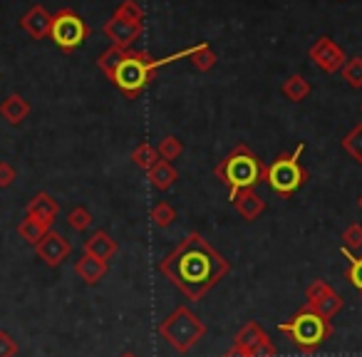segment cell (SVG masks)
Returning <instances> with one entry per match:
<instances>
[{"instance_id":"8fae6325","label":"cell","mask_w":362,"mask_h":357,"mask_svg":"<svg viewBox=\"0 0 362 357\" xmlns=\"http://www.w3.org/2000/svg\"><path fill=\"white\" fill-rule=\"evenodd\" d=\"M105 35L112 40V45L119 47V50H132L134 40H139V35L144 33V25H136V23L122 21V18L112 16L110 21L105 23Z\"/></svg>"},{"instance_id":"d6a6232c","label":"cell","mask_w":362,"mask_h":357,"mask_svg":"<svg viewBox=\"0 0 362 357\" xmlns=\"http://www.w3.org/2000/svg\"><path fill=\"white\" fill-rule=\"evenodd\" d=\"M18 352H21V347L13 340L11 332L0 330V357H18Z\"/></svg>"},{"instance_id":"e0dca14e","label":"cell","mask_w":362,"mask_h":357,"mask_svg":"<svg viewBox=\"0 0 362 357\" xmlns=\"http://www.w3.org/2000/svg\"><path fill=\"white\" fill-rule=\"evenodd\" d=\"M107 263L105 261H100V258H92V256H82L80 261L75 263V273H77V278H82V281L87 283V286H97V283L102 281V278L107 276Z\"/></svg>"},{"instance_id":"9c48e42d","label":"cell","mask_w":362,"mask_h":357,"mask_svg":"<svg viewBox=\"0 0 362 357\" xmlns=\"http://www.w3.org/2000/svg\"><path fill=\"white\" fill-rule=\"evenodd\" d=\"M308 55H310V60L315 62L322 72H327V75L342 70V67H345V60H347L345 52H342V47L337 45L332 37H317L315 45L310 47Z\"/></svg>"},{"instance_id":"52a82bcc","label":"cell","mask_w":362,"mask_h":357,"mask_svg":"<svg viewBox=\"0 0 362 357\" xmlns=\"http://www.w3.org/2000/svg\"><path fill=\"white\" fill-rule=\"evenodd\" d=\"M87 37H90V25H87L72 8H62V11H57V16H52L50 40L55 42L65 55H70L77 47L85 45Z\"/></svg>"},{"instance_id":"3957f363","label":"cell","mask_w":362,"mask_h":357,"mask_svg":"<svg viewBox=\"0 0 362 357\" xmlns=\"http://www.w3.org/2000/svg\"><path fill=\"white\" fill-rule=\"evenodd\" d=\"M266 169L268 166L248 149L246 144H238L214 166V176L218 182L228 187V199L233 201L238 192L246 189H256L261 182H266Z\"/></svg>"},{"instance_id":"f1b7e54d","label":"cell","mask_w":362,"mask_h":357,"mask_svg":"<svg viewBox=\"0 0 362 357\" xmlns=\"http://www.w3.org/2000/svg\"><path fill=\"white\" fill-rule=\"evenodd\" d=\"M340 72H342V80H345L347 85L360 90L362 87V57H350Z\"/></svg>"},{"instance_id":"7402d4cb","label":"cell","mask_w":362,"mask_h":357,"mask_svg":"<svg viewBox=\"0 0 362 357\" xmlns=\"http://www.w3.org/2000/svg\"><path fill=\"white\" fill-rule=\"evenodd\" d=\"M50 231V228H45L42 223H37L35 218L25 216L21 223H18V233H21V238L25 243H30V246H37V243L45 238V233Z\"/></svg>"},{"instance_id":"484cf974","label":"cell","mask_w":362,"mask_h":357,"mask_svg":"<svg viewBox=\"0 0 362 357\" xmlns=\"http://www.w3.org/2000/svg\"><path fill=\"white\" fill-rule=\"evenodd\" d=\"M112 16L122 18V21L136 23V25H144V8H141L136 0H122V6L117 8Z\"/></svg>"},{"instance_id":"83f0119b","label":"cell","mask_w":362,"mask_h":357,"mask_svg":"<svg viewBox=\"0 0 362 357\" xmlns=\"http://www.w3.org/2000/svg\"><path fill=\"white\" fill-rule=\"evenodd\" d=\"M92 213H90V209H85V206H75L70 213H67V226L72 228V231H77V233H82V231H87V228L92 226Z\"/></svg>"},{"instance_id":"f546056e","label":"cell","mask_w":362,"mask_h":357,"mask_svg":"<svg viewBox=\"0 0 362 357\" xmlns=\"http://www.w3.org/2000/svg\"><path fill=\"white\" fill-rule=\"evenodd\" d=\"M156 151H159V156L164 161H174L181 156L184 144H181V139H176V136H164V139L159 141V146H156Z\"/></svg>"},{"instance_id":"1f68e13d","label":"cell","mask_w":362,"mask_h":357,"mask_svg":"<svg viewBox=\"0 0 362 357\" xmlns=\"http://www.w3.org/2000/svg\"><path fill=\"white\" fill-rule=\"evenodd\" d=\"M342 243H345L347 251L362 248V223H350V226L342 231Z\"/></svg>"},{"instance_id":"7c38bea8","label":"cell","mask_w":362,"mask_h":357,"mask_svg":"<svg viewBox=\"0 0 362 357\" xmlns=\"http://www.w3.org/2000/svg\"><path fill=\"white\" fill-rule=\"evenodd\" d=\"M25 213L30 218H35L37 223H42V226L52 231V223H55L57 213H60V206H57V201L47 192H37L35 197L28 201Z\"/></svg>"},{"instance_id":"9a60e30c","label":"cell","mask_w":362,"mask_h":357,"mask_svg":"<svg viewBox=\"0 0 362 357\" xmlns=\"http://www.w3.org/2000/svg\"><path fill=\"white\" fill-rule=\"evenodd\" d=\"M117 251H119V246H117V241L107 231H95L90 238H85V253L92 258L110 263V258H115Z\"/></svg>"},{"instance_id":"ba28073f","label":"cell","mask_w":362,"mask_h":357,"mask_svg":"<svg viewBox=\"0 0 362 357\" xmlns=\"http://www.w3.org/2000/svg\"><path fill=\"white\" fill-rule=\"evenodd\" d=\"M305 305H310L315 312H320L325 320L335 317L342 310V295L332 291L330 283L325 281H313L305 291Z\"/></svg>"},{"instance_id":"836d02e7","label":"cell","mask_w":362,"mask_h":357,"mask_svg":"<svg viewBox=\"0 0 362 357\" xmlns=\"http://www.w3.org/2000/svg\"><path fill=\"white\" fill-rule=\"evenodd\" d=\"M18 179V171L13 164H8V161H0V189H8L13 187V182Z\"/></svg>"},{"instance_id":"74e56055","label":"cell","mask_w":362,"mask_h":357,"mask_svg":"<svg viewBox=\"0 0 362 357\" xmlns=\"http://www.w3.org/2000/svg\"><path fill=\"white\" fill-rule=\"evenodd\" d=\"M357 206H360V209H362V197H360V199H357Z\"/></svg>"},{"instance_id":"5b68a950","label":"cell","mask_w":362,"mask_h":357,"mask_svg":"<svg viewBox=\"0 0 362 357\" xmlns=\"http://www.w3.org/2000/svg\"><path fill=\"white\" fill-rule=\"evenodd\" d=\"M278 330H281L283 335L291 337V340L296 342L298 350L305 352V355L315 352L317 347H320L322 342L332 335L330 320H325V317H322L320 312L313 310L310 305H303L300 310L291 317V320L281 322Z\"/></svg>"},{"instance_id":"30bf717a","label":"cell","mask_w":362,"mask_h":357,"mask_svg":"<svg viewBox=\"0 0 362 357\" xmlns=\"http://www.w3.org/2000/svg\"><path fill=\"white\" fill-rule=\"evenodd\" d=\"M35 253H37V258L45 263V266L57 268V266H62V263H65V258L72 253V246H70V241L62 236V233L47 231L45 238H42V241L35 246Z\"/></svg>"},{"instance_id":"7a4b0ae2","label":"cell","mask_w":362,"mask_h":357,"mask_svg":"<svg viewBox=\"0 0 362 357\" xmlns=\"http://www.w3.org/2000/svg\"><path fill=\"white\" fill-rule=\"evenodd\" d=\"M197 47L199 45L187 47V50H181L169 57H161V60H154L146 50H127L119 62V67H117L115 77H112L110 82L119 92H124L129 100H136V97L149 87V82L156 70H161L164 65H171V62H176V60H184V57H192L194 52H197Z\"/></svg>"},{"instance_id":"2e32d148","label":"cell","mask_w":362,"mask_h":357,"mask_svg":"<svg viewBox=\"0 0 362 357\" xmlns=\"http://www.w3.org/2000/svg\"><path fill=\"white\" fill-rule=\"evenodd\" d=\"M28 115H30V102L23 95H8L6 100L0 102V117H3L8 124L18 127L21 122L28 119Z\"/></svg>"},{"instance_id":"6da1fadb","label":"cell","mask_w":362,"mask_h":357,"mask_svg":"<svg viewBox=\"0 0 362 357\" xmlns=\"http://www.w3.org/2000/svg\"><path fill=\"white\" fill-rule=\"evenodd\" d=\"M159 271L187 300L199 303L228 276L231 263L202 233L192 231L174 251L161 258Z\"/></svg>"},{"instance_id":"8d00e7d4","label":"cell","mask_w":362,"mask_h":357,"mask_svg":"<svg viewBox=\"0 0 362 357\" xmlns=\"http://www.w3.org/2000/svg\"><path fill=\"white\" fill-rule=\"evenodd\" d=\"M119 357H136L134 352H124V355H119Z\"/></svg>"},{"instance_id":"5bb4252c","label":"cell","mask_w":362,"mask_h":357,"mask_svg":"<svg viewBox=\"0 0 362 357\" xmlns=\"http://www.w3.org/2000/svg\"><path fill=\"white\" fill-rule=\"evenodd\" d=\"M233 206H236L238 216L243 221H256L263 211H266V199L261 194H256V189H246V192H238L233 197Z\"/></svg>"},{"instance_id":"e575fe53","label":"cell","mask_w":362,"mask_h":357,"mask_svg":"<svg viewBox=\"0 0 362 357\" xmlns=\"http://www.w3.org/2000/svg\"><path fill=\"white\" fill-rule=\"evenodd\" d=\"M251 357H276V345L271 342V337H268L266 342H261V345L256 347V350L248 352Z\"/></svg>"},{"instance_id":"4dcf8cb0","label":"cell","mask_w":362,"mask_h":357,"mask_svg":"<svg viewBox=\"0 0 362 357\" xmlns=\"http://www.w3.org/2000/svg\"><path fill=\"white\" fill-rule=\"evenodd\" d=\"M342 256L350 263V266H347V278H350V283L357 291H362V256H352L345 246H342Z\"/></svg>"},{"instance_id":"d590c367","label":"cell","mask_w":362,"mask_h":357,"mask_svg":"<svg viewBox=\"0 0 362 357\" xmlns=\"http://www.w3.org/2000/svg\"><path fill=\"white\" fill-rule=\"evenodd\" d=\"M221 357H251V355H248V352H246V350H241V347L231 345V347H228V350H226V352H223V355H221Z\"/></svg>"},{"instance_id":"f35d334b","label":"cell","mask_w":362,"mask_h":357,"mask_svg":"<svg viewBox=\"0 0 362 357\" xmlns=\"http://www.w3.org/2000/svg\"><path fill=\"white\" fill-rule=\"evenodd\" d=\"M360 300H362V291H360Z\"/></svg>"},{"instance_id":"603a6c76","label":"cell","mask_w":362,"mask_h":357,"mask_svg":"<svg viewBox=\"0 0 362 357\" xmlns=\"http://www.w3.org/2000/svg\"><path fill=\"white\" fill-rule=\"evenodd\" d=\"M189 60H192V65L197 67V72H209L211 67H216L218 55H216V50L209 45V42H199L197 52H194Z\"/></svg>"},{"instance_id":"8992f818","label":"cell","mask_w":362,"mask_h":357,"mask_svg":"<svg viewBox=\"0 0 362 357\" xmlns=\"http://www.w3.org/2000/svg\"><path fill=\"white\" fill-rule=\"evenodd\" d=\"M305 144H298L296 151L291 154H281L273 164L266 169V184L278 194V197L288 199L308 182V171L300 166V154Z\"/></svg>"},{"instance_id":"ac0fdd59","label":"cell","mask_w":362,"mask_h":357,"mask_svg":"<svg viewBox=\"0 0 362 357\" xmlns=\"http://www.w3.org/2000/svg\"><path fill=\"white\" fill-rule=\"evenodd\" d=\"M146 179H149V184L156 189V192H166V189H171L176 184V179H179V171L174 169V164H171V161L159 159L154 169L146 171Z\"/></svg>"},{"instance_id":"cb8c5ba5","label":"cell","mask_w":362,"mask_h":357,"mask_svg":"<svg viewBox=\"0 0 362 357\" xmlns=\"http://www.w3.org/2000/svg\"><path fill=\"white\" fill-rule=\"evenodd\" d=\"M124 52L127 50H119V47L110 45L105 52H102L100 57H97V67H100V70L105 72L107 80H112V77H115V72H117V67H119V62H122V57H124Z\"/></svg>"},{"instance_id":"d6986e66","label":"cell","mask_w":362,"mask_h":357,"mask_svg":"<svg viewBox=\"0 0 362 357\" xmlns=\"http://www.w3.org/2000/svg\"><path fill=\"white\" fill-rule=\"evenodd\" d=\"M266 340H268V332L253 320L246 322V325H243L241 330L233 335V345L241 347V350H246V352L256 350V347L261 345V342H266Z\"/></svg>"},{"instance_id":"4316f807","label":"cell","mask_w":362,"mask_h":357,"mask_svg":"<svg viewBox=\"0 0 362 357\" xmlns=\"http://www.w3.org/2000/svg\"><path fill=\"white\" fill-rule=\"evenodd\" d=\"M149 218H151V223H154L156 228H169L171 223L176 221V211H174V206H171L169 201H159L154 209H151Z\"/></svg>"},{"instance_id":"4fadbf2b","label":"cell","mask_w":362,"mask_h":357,"mask_svg":"<svg viewBox=\"0 0 362 357\" xmlns=\"http://www.w3.org/2000/svg\"><path fill=\"white\" fill-rule=\"evenodd\" d=\"M21 28L33 37V40H42L50 37L52 30V16L47 13L45 6H33L25 16L21 18Z\"/></svg>"},{"instance_id":"44dd1931","label":"cell","mask_w":362,"mask_h":357,"mask_svg":"<svg viewBox=\"0 0 362 357\" xmlns=\"http://www.w3.org/2000/svg\"><path fill=\"white\" fill-rule=\"evenodd\" d=\"M281 90L291 102H303L308 95H310V82H308L303 75H291L286 82H283Z\"/></svg>"},{"instance_id":"ffe728a7","label":"cell","mask_w":362,"mask_h":357,"mask_svg":"<svg viewBox=\"0 0 362 357\" xmlns=\"http://www.w3.org/2000/svg\"><path fill=\"white\" fill-rule=\"evenodd\" d=\"M159 159H161L159 151H156V146H151L149 141H141V144L132 151V161H134V166H136V169H141V171L154 169Z\"/></svg>"},{"instance_id":"d4e9b609","label":"cell","mask_w":362,"mask_h":357,"mask_svg":"<svg viewBox=\"0 0 362 357\" xmlns=\"http://www.w3.org/2000/svg\"><path fill=\"white\" fill-rule=\"evenodd\" d=\"M342 149L345 154H350L357 164H362V124H355L342 139Z\"/></svg>"},{"instance_id":"277c9868","label":"cell","mask_w":362,"mask_h":357,"mask_svg":"<svg viewBox=\"0 0 362 357\" xmlns=\"http://www.w3.org/2000/svg\"><path fill=\"white\" fill-rule=\"evenodd\" d=\"M204 335H206V325H204L202 317L187 305H179L159 322V337L171 350L179 352V355L192 352Z\"/></svg>"}]
</instances>
